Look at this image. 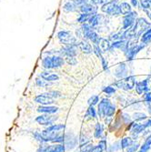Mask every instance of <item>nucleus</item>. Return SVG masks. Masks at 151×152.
Returning a JSON list of instances; mask_svg holds the SVG:
<instances>
[{"label":"nucleus","mask_w":151,"mask_h":152,"mask_svg":"<svg viewBox=\"0 0 151 152\" xmlns=\"http://www.w3.org/2000/svg\"><path fill=\"white\" fill-rule=\"evenodd\" d=\"M141 41H142V43H145V44L150 42L151 41V28H149L143 34V36L141 37Z\"/></svg>","instance_id":"nucleus-32"},{"label":"nucleus","mask_w":151,"mask_h":152,"mask_svg":"<svg viewBox=\"0 0 151 152\" xmlns=\"http://www.w3.org/2000/svg\"><path fill=\"white\" fill-rule=\"evenodd\" d=\"M147 115L142 113V112H136L133 114L132 116V118L135 120V121H142V120H145L147 119Z\"/></svg>","instance_id":"nucleus-31"},{"label":"nucleus","mask_w":151,"mask_h":152,"mask_svg":"<svg viewBox=\"0 0 151 152\" xmlns=\"http://www.w3.org/2000/svg\"><path fill=\"white\" fill-rule=\"evenodd\" d=\"M91 17H92V15H89V14H84V13H82L81 15H80V17L77 18V21L80 22V23H83V22L88 21Z\"/></svg>","instance_id":"nucleus-37"},{"label":"nucleus","mask_w":151,"mask_h":152,"mask_svg":"<svg viewBox=\"0 0 151 152\" xmlns=\"http://www.w3.org/2000/svg\"><path fill=\"white\" fill-rule=\"evenodd\" d=\"M64 146L66 150H72L77 146V137L72 132H66L64 135Z\"/></svg>","instance_id":"nucleus-3"},{"label":"nucleus","mask_w":151,"mask_h":152,"mask_svg":"<svg viewBox=\"0 0 151 152\" xmlns=\"http://www.w3.org/2000/svg\"><path fill=\"white\" fill-rule=\"evenodd\" d=\"M103 131H104V129H103V126L101 125L100 123H97L95 126V131H94V137L96 139H101L102 136H103Z\"/></svg>","instance_id":"nucleus-21"},{"label":"nucleus","mask_w":151,"mask_h":152,"mask_svg":"<svg viewBox=\"0 0 151 152\" xmlns=\"http://www.w3.org/2000/svg\"><path fill=\"white\" fill-rule=\"evenodd\" d=\"M127 73H128V68H127V66L125 63H121L116 69V72H115V76L118 78H123L124 77L127 76Z\"/></svg>","instance_id":"nucleus-17"},{"label":"nucleus","mask_w":151,"mask_h":152,"mask_svg":"<svg viewBox=\"0 0 151 152\" xmlns=\"http://www.w3.org/2000/svg\"><path fill=\"white\" fill-rule=\"evenodd\" d=\"M99 102V98L98 96H92L91 98L88 100V103L89 106H95Z\"/></svg>","instance_id":"nucleus-38"},{"label":"nucleus","mask_w":151,"mask_h":152,"mask_svg":"<svg viewBox=\"0 0 151 152\" xmlns=\"http://www.w3.org/2000/svg\"><path fill=\"white\" fill-rule=\"evenodd\" d=\"M106 148H107V142H106V140H103L99 141L98 146L95 147L93 152H103Z\"/></svg>","instance_id":"nucleus-30"},{"label":"nucleus","mask_w":151,"mask_h":152,"mask_svg":"<svg viewBox=\"0 0 151 152\" xmlns=\"http://www.w3.org/2000/svg\"><path fill=\"white\" fill-rule=\"evenodd\" d=\"M94 52L98 58H102V51L100 50V48L98 45H94Z\"/></svg>","instance_id":"nucleus-43"},{"label":"nucleus","mask_w":151,"mask_h":152,"mask_svg":"<svg viewBox=\"0 0 151 152\" xmlns=\"http://www.w3.org/2000/svg\"><path fill=\"white\" fill-rule=\"evenodd\" d=\"M64 129H65V125H62V124H56V125L49 126L46 130L53 131V132H61Z\"/></svg>","instance_id":"nucleus-29"},{"label":"nucleus","mask_w":151,"mask_h":152,"mask_svg":"<svg viewBox=\"0 0 151 152\" xmlns=\"http://www.w3.org/2000/svg\"><path fill=\"white\" fill-rule=\"evenodd\" d=\"M94 148H95V146L91 143H88L83 147H81V148L78 150V151H76V152H93L94 151Z\"/></svg>","instance_id":"nucleus-33"},{"label":"nucleus","mask_w":151,"mask_h":152,"mask_svg":"<svg viewBox=\"0 0 151 152\" xmlns=\"http://www.w3.org/2000/svg\"><path fill=\"white\" fill-rule=\"evenodd\" d=\"M103 91H104L107 95H112V94H114V93L116 92V89H115L113 87H111V86H107V87H105V88H103Z\"/></svg>","instance_id":"nucleus-40"},{"label":"nucleus","mask_w":151,"mask_h":152,"mask_svg":"<svg viewBox=\"0 0 151 152\" xmlns=\"http://www.w3.org/2000/svg\"><path fill=\"white\" fill-rule=\"evenodd\" d=\"M147 15H148V17H149V18H150V19H151V13L147 12Z\"/></svg>","instance_id":"nucleus-53"},{"label":"nucleus","mask_w":151,"mask_h":152,"mask_svg":"<svg viewBox=\"0 0 151 152\" xmlns=\"http://www.w3.org/2000/svg\"><path fill=\"white\" fill-rule=\"evenodd\" d=\"M51 60H52V68L60 67L64 64V58L61 57H51Z\"/></svg>","instance_id":"nucleus-22"},{"label":"nucleus","mask_w":151,"mask_h":152,"mask_svg":"<svg viewBox=\"0 0 151 152\" xmlns=\"http://www.w3.org/2000/svg\"><path fill=\"white\" fill-rule=\"evenodd\" d=\"M66 62L69 64L70 66H75L77 64V59L75 57H72V56H68V57H66Z\"/></svg>","instance_id":"nucleus-41"},{"label":"nucleus","mask_w":151,"mask_h":152,"mask_svg":"<svg viewBox=\"0 0 151 152\" xmlns=\"http://www.w3.org/2000/svg\"><path fill=\"white\" fill-rule=\"evenodd\" d=\"M112 48H122L124 51L127 50L128 45V42L125 40H118V41H116L114 42L112 45H111Z\"/></svg>","instance_id":"nucleus-24"},{"label":"nucleus","mask_w":151,"mask_h":152,"mask_svg":"<svg viewBox=\"0 0 151 152\" xmlns=\"http://www.w3.org/2000/svg\"><path fill=\"white\" fill-rule=\"evenodd\" d=\"M147 83H148V79H145L141 82H138L136 84V90L138 94H143L145 92H147L148 90V86H147Z\"/></svg>","instance_id":"nucleus-16"},{"label":"nucleus","mask_w":151,"mask_h":152,"mask_svg":"<svg viewBox=\"0 0 151 152\" xmlns=\"http://www.w3.org/2000/svg\"><path fill=\"white\" fill-rule=\"evenodd\" d=\"M140 4H141L142 7L145 8V9L149 8L150 7V5H151L150 0H140Z\"/></svg>","instance_id":"nucleus-44"},{"label":"nucleus","mask_w":151,"mask_h":152,"mask_svg":"<svg viewBox=\"0 0 151 152\" xmlns=\"http://www.w3.org/2000/svg\"><path fill=\"white\" fill-rule=\"evenodd\" d=\"M66 148L64 144L58 145H42L37 149V152H64Z\"/></svg>","instance_id":"nucleus-7"},{"label":"nucleus","mask_w":151,"mask_h":152,"mask_svg":"<svg viewBox=\"0 0 151 152\" xmlns=\"http://www.w3.org/2000/svg\"><path fill=\"white\" fill-rule=\"evenodd\" d=\"M37 111L44 114H55L58 111V107L52 106H41L37 108Z\"/></svg>","instance_id":"nucleus-15"},{"label":"nucleus","mask_w":151,"mask_h":152,"mask_svg":"<svg viewBox=\"0 0 151 152\" xmlns=\"http://www.w3.org/2000/svg\"><path fill=\"white\" fill-rule=\"evenodd\" d=\"M145 125H146V127L148 129V128H151V118L150 119H148L146 123H145Z\"/></svg>","instance_id":"nucleus-51"},{"label":"nucleus","mask_w":151,"mask_h":152,"mask_svg":"<svg viewBox=\"0 0 151 152\" xmlns=\"http://www.w3.org/2000/svg\"><path fill=\"white\" fill-rule=\"evenodd\" d=\"M136 18V12H130L129 14L125 16L124 19H123V29H128L133 26L135 23Z\"/></svg>","instance_id":"nucleus-9"},{"label":"nucleus","mask_w":151,"mask_h":152,"mask_svg":"<svg viewBox=\"0 0 151 152\" xmlns=\"http://www.w3.org/2000/svg\"><path fill=\"white\" fill-rule=\"evenodd\" d=\"M147 128L146 127L145 123L143 124H139V123H136L132 125V128L130 129V134L133 137V140H136V137L140 133H143Z\"/></svg>","instance_id":"nucleus-8"},{"label":"nucleus","mask_w":151,"mask_h":152,"mask_svg":"<svg viewBox=\"0 0 151 152\" xmlns=\"http://www.w3.org/2000/svg\"><path fill=\"white\" fill-rule=\"evenodd\" d=\"M119 8H120V14L122 15H128L131 12V7H130V5H128V3L124 2V3H121L119 5Z\"/></svg>","instance_id":"nucleus-28"},{"label":"nucleus","mask_w":151,"mask_h":152,"mask_svg":"<svg viewBox=\"0 0 151 152\" xmlns=\"http://www.w3.org/2000/svg\"><path fill=\"white\" fill-rule=\"evenodd\" d=\"M61 54L65 57L72 56L76 57L77 55V45H68L61 49Z\"/></svg>","instance_id":"nucleus-14"},{"label":"nucleus","mask_w":151,"mask_h":152,"mask_svg":"<svg viewBox=\"0 0 151 152\" xmlns=\"http://www.w3.org/2000/svg\"><path fill=\"white\" fill-rule=\"evenodd\" d=\"M35 101L36 103H39L43 106H48V105H51L54 103V99L49 96L47 93L46 94H41V95H38L35 98Z\"/></svg>","instance_id":"nucleus-10"},{"label":"nucleus","mask_w":151,"mask_h":152,"mask_svg":"<svg viewBox=\"0 0 151 152\" xmlns=\"http://www.w3.org/2000/svg\"><path fill=\"white\" fill-rule=\"evenodd\" d=\"M58 117L54 116L52 114H45V115H41L36 117V121L40 124V125L43 126H52L54 122H56L58 120Z\"/></svg>","instance_id":"nucleus-6"},{"label":"nucleus","mask_w":151,"mask_h":152,"mask_svg":"<svg viewBox=\"0 0 151 152\" xmlns=\"http://www.w3.org/2000/svg\"><path fill=\"white\" fill-rule=\"evenodd\" d=\"M100 18H101V16L100 15H97V14H95V15H93L89 20H88V25L92 27H96L97 26H98L99 22H100Z\"/></svg>","instance_id":"nucleus-23"},{"label":"nucleus","mask_w":151,"mask_h":152,"mask_svg":"<svg viewBox=\"0 0 151 152\" xmlns=\"http://www.w3.org/2000/svg\"><path fill=\"white\" fill-rule=\"evenodd\" d=\"M131 4L133 5V7H136L138 6V0H131Z\"/></svg>","instance_id":"nucleus-52"},{"label":"nucleus","mask_w":151,"mask_h":152,"mask_svg":"<svg viewBox=\"0 0 151 152\" xmlns=\"http://www.w3.org/2000/svg\"><path fill=\"white\" fill-rule=\"evenodd\" d=\"M47 94L53 99H58V98H60L61 96V93L59 91H50Z\"/></svg>","instance_id":"nucleus-42"},{"label":"nucleus","mask_w":151,"mask_h":152,"mask_svg":"<svg viewBox=\"0 0 151 152\" xmlns=\"http://www.w3.org/2000/svg\"><path fill=\"white\" fill-rule=\"evenodd\" d=\"M80 11L84 14H89V15H95L96 13L98 11V7H96L95 5H92V4H88V3H85L82 6H80Z\"/></svg>","instance_id":"nucleus-13"},{"label":"nucleus","mask_w":151,"mask_h":152,"mask_svg":"<svg viewBox=\"0 0 151 152\" xmlns=\"http://www.w3.org/2000/svg\"><path fill=\"white\" fill-rule=\"evenodd\" d=\"M101 10L107 14V15H111V16H117L120 14V8L118 6V1L117 0H112V1H109L106 3L105 5L102 6Z\"/></svg>","instance_id":"nucleus-1"},{"label":"nucleus","mask_w":151,"mask_h":152,"mask_svg":"<svg viewBox=\"0 0 151 152\" xmlns=\"http://www.w3.org/2000/svg\"><path fill=\"white\" fill-rule=\"evenodd\" d=\"M117 88H120V89H124V90H130L132 89L135 85H136V78L135 77L131 76V77H128L123 79H120L118 81H117L114 84Z\"/></svg>","instance_id":"nucleus-2"},{"label":"nucleus","mask_w":151,"mask_h":152,"mask_svg":"<svg viewBox=\"0 0 151 152\" xmlns=\"http://www.w3.org/2000/svg\"><path fill=\"white\" fill-rule=\"evenodd\" d=\"M140 148V146L138 142H133L128 148H126V152H136Z\"/></svg>","instance_id":"nucleus-35"},{"label":"nucleus","mask_w":151,"mask_h":152,"mask_svg":"<svg viewBox=\"0 0 151 152\" xmlns=\"http://www.w3.org/2000/svg\"><path fill=\"white\" fill-rule=\"evenodd\" d=\"M77 5L76 4V2L73 0V1H68V2H66L64 5L63 8H64V10L66 12H73V11H76L77 10Z\"/></svg>","instance_id":"nucleus-25"},{"label":"nucleus","mask_w":151,"mask_h":152,"mask_svg":"<svg viewBox=\"0 0 151 152\" xmlns=\"http://www.w3.org/2000/svg\"><path fill=\"white\" fill-rule=\"evenodd\" d=\"M41 77L44 78L45 80L47 81H56V80H58L59 79V77L55 74L53 72H49V71H45V72H42L40 74Z\"/></svg>","instance_id":"nucleus-18"},{"label":"nucleus","mask_w":151,"mask_h":152,"mask_svg":"<svg viewBox=\"0 0 151 152\" xmlns=\"http://www.w3.org/2000/svg\"><path fill=\"white\" fill-rule=\"evenodd\" d=\"M151 26V24L148 23L146 19L144 18H139L136 20L135 26H133V28L135 30L136 36H140L144 31L146 32L147 30H148Z\"/></svg>","instance_id":"nucleus-4"},{"label":"nucleus","mask_w":151,"mask_h":152,"mask_svg":"<svg viewBox=\"0 0 151 152\" xmlns=\"http://www.w3.org/2000/svg\"><path fill=\"white\" fill-rule=\"evenodd\" d=\"M98 46L99 47V48L102 51V53L107 52V50H109V48H111V45L109 44L108 41L107 39H104V38H100L99 39V42H98Z\"/></svg>","instance_id":"nucleus-20"},{"label":"nucleus","mask_w":151,"mask_h":152,"mask_svg":"<svg viewBox=\"0 0 151 152\" xmlns=\"http://www.w3.org/2000/svg\"><path fill=\"white\" fill-rule=\"evenodd\" d=\"M49 81H47V80H45L44 78H36V85L38 86V87H41V88H44V87H47V86H49L50 85V83H48Z\"/></svg>","instance_id":"nucleus-36"},{"label":"nucleus","mask_w":151,"mask_h":152,"mask_svg":"<svg viewBox=\"0 0 151 152\" xmlns=\"http://www.w3.org/2000/svg\"><path fill=\"white\" fill-rule=\"evenodd\" d=\"M144 143H146V144L151 146V133L146 137V140H145V142H144Z\"/></svg>","instance_id":"nucleus-48"},{"label":"nucleus","mask_w":151,"mask_h":152,"mask_svg":"<svg viewBox=\"0 0 151 152\" xmlns=\"http://www.w3.org/2000/svg\"><path fill=\"white\" fill-rule=\"evenodd\" d=\"M115 112H116V107H115V106H113L112 104H110V105L108 106V107L107 108V110H106V117L107 118H111L112 116H114Z\"/></svg>","instance_id":"nucleus-34"},{"label":"nucleus","mask_w":151,"mask_h":152,"mask_svg":"<svg viewBox=\"0 0 151 152\" xmlns=\"http://www.w3.org/2000/svg\"><path fill=\"white\" fill-rule=\"evenodd\" d=\"M150 3H151V0H150Z\"/></svg>","instance_id":"nucleus-54"},{"label":"nucleus","mask_w":151,"mask_h":152,"mask_svg":"<svg viewBox=\"0 0 151 152\" xmlns=\"http://www.w3.org/2000/svg\"><path fill=\"white\" fill-rule=\"evenodd\" d=\"M134 142V140L131 139L130 137H123L121 140L120 143H121V148L123 149H126L127 148H128L132 143Z\"/></svg>","instance_id":"nucleus-27"},{"label":"nucleus","mask_w":151,"mask_h":152,"mask_svg":"<svg viewBox=\"0 0 151 152\" xmlns=\"http://www.w3.org/2000/svg\"><path fill=\"white\" fill-rule=\"evenodd\" d=\"M58 37L61 43L65 44L66 46L68 45H77L76 44V37L68 31H60L58 34Z\"/></svg>","instance_id":"nucleus-5"},{"label":"nucleus","mask_w":151,"mask_h":152,"mask_svg":"<svg viewBox=\"0 0 151 152\" xmlns=\"http://www.w3.org/2000/svg\"><path fill=\"white\" fill-rule=\"evenodd\" d=\"M146 104H147V111L151 116V102H146Z\"/></svg>","instance_id":"nucleus-50"},{"label":"nucleus","mask_w":151,"mask_h":152,"mask_svg":"<svg viewBox=\"0 0 151 152\" xmlns=\"http://www.w3.org/2000/svg\"><path fill=\"white\" fill-rule=\"evenodd\" d=\"M97 118V111L94 108V106H89V107L87 110V113L85 115V118L87 119H91V118Z\"/></svg>","instance_id":"nucleus-26"},{"label":"nucleus","mask_w":151,"mask_h":152,"mask_svg":"<svg viewBox=\"0 0 151 152\" xmlns=\"http://www.w3.org/2000/svg\"><path fill=\"white\" fill-rule=\"evenodd\" d=\"M92 3H94L95 5H105L106 3H107V0H91Z\"/></svg>","instance_id":"nucleus-47"},{"label":"nucleus","mask_w":151,"mask_h":152,"mask_svg":"<svg viewBox=\"0 0 151 152\" xmlns=\"http://www.w3.org/2000/svg\"><path fill=\"white\" fill-rule=\"evenodd\" d=\"M78 47H79V48L81 49L82 52H84V53H86V54H90V53H92V47H91V45L88 42V41H85V40L81 41V42L79 43V45H78Z\"/></svg>","instance_id":"nucleus-19"},{"label":"nucleus","mask_w":151,"mask_h":152,"mask_svg":"<svg viewBox=\"0 0 151 152\" xmlns=\"http://www.w3.org/2000/svg\"><path fill=\"white\" fill-rule=\"evenodd\" d=\"M88 137L86 136V135H83L82 134L81 136H80V139H79V144H80V146L81 147H83V146H85V145H87V144H88Z\"/></svg>","instance_id":"nucleus-39"},{"label":"nucleus","mask_w":151,"mask_h":152,"mask_svg":"<svg viewBox=\"0 0 151 152\" xmlns=\"http://www.w3.org/2000/svg\"><path fill=\"white\" fill-rule=\"evenodd\" d=\"M101 62H102V66H103V67H104V69L105 70H107V63L106 62V60H105V58L102 57L101 58ZM108 71V70H107Z\"/></svg>","instance_id":"nucleus-49"},{"label":"nucleus","mask_w":151,"mask_h":152,"mask_svg":"<svg viewBox=\"0 0 151 152\" xmlns=\"http://www.w3.org/2000/svg\"><path fill=\"white\" fill-rule=\"evenodd\" d=\"M122 119L124 121V123L126 124H128V123H131V118H130V116L127 113H124L122 114Z\"/></svg>","instance_id":"nucleus-45"},{"label":"nucleus","mask_w":151,"mask_h":152,"mask_svg":"<svg viewBox=\"0 0 151 152\" xmlns=\"http://www.w3.org/2000/svg\"><path fill=\"white\" fill-rule=\"evenodd\" d=\"M111 104L110 100L107 99H103L98 105V113L100 118L106 117V110L108 107V106Z\"/></svg>","instance_id":"nucleus-11"},{"label":"nucleus","mask_w":151,"mask_h":152,"mask_svg":"<svg viewBox=\"0 0 151 152\" xmlns=\"http://www.w3.org/2000/svg\"><path fill=\"white\" fill-rule=\"evenodd\" d=\"M146 46L145 43H142V44H139V45H136V46H133L129 48H128V60H131L133 59V58L136 56V54H138L142 48H144Z\"/></svg>","instance_id":"nucleus-12"},{"label":"nucleus","mask_w":151,"mask_h":152,"mask_svg":"<svg viewBox=\"0 0 151 152\" xmlns=\"http://www.w3.org/2000/svg\"><path fill=\"white\" fill-rule=\"evenodd\" d=\"M143 99L145 102H151V93L150 92H145L143 96Z\"/></svg>","instance_id":"nucleus-46"}]
</instances>
